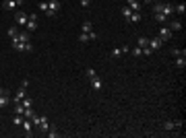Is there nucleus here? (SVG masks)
<instances>
[{
    "label": "nucleus",
    "instance_id": "dca6fc26",
    "mask_svg": "<svg viewBox=\"0 0 186 138\" xmlns=\"http://www.w3.org/2000/svg\"><path fill=\"white\" fill-rule=\"evenodd\" d=\"M10 101H13V99L8 97V93H4V95H0V109H4V107H6V105L10 103Z\"/></svg>",
    "mask_w": 186,
    "mask_h": 138
},
{
    "label": "nucleus",
    "instance_id": "b1692460",
    "mask_svg": "<svg viewBox=\"0 0 186 138\" xmlns=\"http://www.w3.org/2000/svg\"><path fill=\"white\" fill-rule=\"evenodd\" d=\"M23 111H25L23 103H21V101H17V103H14V113H21V116H23Z\"/></svg>",
    "mask_w": 186,
    "mask_h": 138
},
{
    "label": "nucleus",
    "instance_id": "20e7f679",
    "mask_svg": "<svg viewBox=\"0 0 186 138\" xmlns=\"http://www.w3.org/2000/svg\"><path fill=\"white\" fill-rule=\"evenodd\" d=\"M10 43H13V49H17V52H33L31 41H10Z\"/></svg>",
    "mask_w": 186,
    "mask_h": 138
},
{
    "label": "nucleus",
    "instance_id": "9d476101",
    "mask_svg": "<svg viewBox=\"0 0 186 138\" xmlns=\"http://www.w3.org/2000/svg\"><path fill=\"white\" fill-rule=\"evenodd\" d=\"M89 83H91V89L93 91H101L103 89V83H101V78H99V76H93V78H89Z\"/></svg>",
    "mask_w": 186,
    "mask_h": 138
},
{
    "label": "nucleus",
    "instance_id": "f3484780",
    "mask_svg": "<svg viewBox=\"0 0 186 138\" xmlns=\"http://www.w3.org/2000/svg\"><path fill=\"white\" fill-rule=\"evenodd\" d=\"M23 130H25V134H27V136H31V120H29V117H25V120H23Z\"/></svg>",
    "mask_w": 186,
    "mask_h": 138
},
{
    "label": "nucleus",
    "instance_id": "e433bc0d",
    "mask_svg": "<svg viewBox=\"0 0 186 138\" xmlns=\"http://www.w3.org/2000/svg\"><path fill=\"white\" fill-rule=\"evenodd\" d=\"M145 2H151V0H145Z\"/></svg>",
    "mask_w": 186,
    "mask_h": 138
},
{
    "label": "nucleus",
    "instance_id": "ddd939ff",
    "mask_svg": "<svg viewBox=\"0 0 186 138\" xmlns=\"http://www.w3.org/2000/svg\"><path fill=\"white\" fill-rule=\"evenodd\" d=\"M10 41H31V39H29V31H21V33H17V37H13Z\"/></svg>",
    "mask_w": 186,
    "mask_h": 138
},
{
    "label": "nucleus",
    "instance_id": "f8f14e48",
    "mask_svg": "<svg viewBox=\"0 0 186 138\" xmlns=\"http://www.w3.org/2000/svg\"><path fill=\"white\" fill-rule=\"evenodd\" d=\"M163 45V41L159 39V37H153V39H149V48H151V52H155V49H159Z\"/></svg>",
    "mask_w": 186,
    "mask_h": 138
},
{
    "label": "nucleus",
    "instance_id": "6ab92c4d",
    "mask_svg": "<svg viewBox=\"0 0 186 138\" xmlns=\"http://www.w3.org/2000/svg\"><path fill=\"white\" fill-rule=\"evenodd\" d=\"M91 31H93V25H91V21H83L81 33H91Z\"/></svg>",
    "mask_w": 186,
    "mask_h": 138
},
{
    "label": "nucleus",
    "instance_id": "c85d7f7f",
    "mask_svg": "<svg viewBox=\"0 0 186 138\" xmlns=\"http://www.w3.org/2000/svg\"><path fill=\"white\" fill-rule=\"evenodd\" d=\"M130 52H132V56H134V58H138V56H143V48H138V45H137V48H132Z\"/></svg>",
    "mask_w": 186,
    "mask_h": 138
},
{
    "label": "nucleus",
    "instance_id": "7ed1b4c3",
    "mask_svg": "<svg viewBox=\"0 0 186 138\" xmlns=\"http://www.w3.org/2000/svg\"><path fill=\"white\" fill-rule=\"evenodd\" d=\"M60 13V0H50L46 8V17H58Z\"/></svg>",
    "mask_w": 186,
    "mask_h": 138
},
{
    "label": "nucleus",
    "instance_id": "c9c22d12",
    "mask_svg": "<svg viewBox=\"0 0 186 138\" xmlns=\"http://www.w3.org/2000/svg\"><path fill=\"white\" fill-rule=\"evenodd\" d=\"M4 93H6V89H2V87H0V95H4Z\"/></svg>",
    "mask_w": 186,
    "mask_h": 138
},
{
    "label": "nucleus",
    "instance_id": "f704fd0d",
    "mask_svg": "<svg viewBox=\"0 0 186 138\" xmlns=\"http://www.w3.org/2000/svg\"><path fill=\"white\" fill-rule=\"evenodd\" d=\"M21 87H25V89H27V87H29V78H23V83H21Z\"/></svg>",
    "mask_w": 186,
    "mask_h": 138
},
{
    "label": "nucleus",
    "instance_id": "2eb2a0df",
    "mask_svg": "<svg viewBox=\"0 0 186 138\" xmlns=\"http://www.w3.org/2000/svg\"><path fill=\"white\" fill-rule=\"evenodd\" d=\"M25 97H27V89H25V87H21L19 91H17V95H14V103H17V101H21V99H25Z\"/></svg>",
    "mask_w": 186,
    "mask_h": 138
},
{
    "label": "nucleus",
    "instance_id": "6e6552de",
    "mask_svg": "<svg viewBox=\"0 0 186 138\" xmlns=\"http://www.w3.org/2000/svg\"><path fill=\"white\" fill-rule=\"evenodd\" d=\"M180 128H182V122H180V120H176V122H170V120H167V122H163V130L165 132L180 130Z\"/></svg>",
    "mask_w": 186,
    "mask_h": 138
},
{
    "label": "nucleus",
    "instance_id": "423d86ee",
    "mask_svg": "<svg viewBox=\"0 0 186 138\" xmlns=\"http://www.w3.org/2000/svg\"><path fill=\"white\" fill-rule=\"evenodd\" d=\"M23 4V0H4L2 2V8L4 10H17V6Z\"/></svg>",
    "mask_w": 186,
    "mask_h": 138
},
{
    "label": "nucleus",
    "instance_id": "39448f33",
    "mask_svg": "<svg viewBox=\"0 0 186 138\" xmlns=\"http://www.w3.org/2000/svg\"><path fill=\"white\" fill-rule=\"evenodd\" d=\"M161 41H167V39H172V29L170 27H165V25H161L159 27V35H157Z\"/></svg>",
    "mask_w": 186,
    "mask_h": 138
},
{
    "label": "nucleus",
    "instance_id": "f03ea898",
    "mask_svg": "<svg viewBox=\"0 0 186 138\" xmlns=\"http://www.w3.org/2000/svg\"><path fill=\"white\" fill-rule=\"evenodd\" d=\"M31 120V124L33 126H37L41 132H48V128H50V124H48V120H46V116H37V113H33V116L29 117Z\"/></svg>",
    "mask_w": 186,
    "mask_h": 138
},
{
    "label": "nucleus",
    "instance_id": "412c9836",
    "mask_svg": "<svg viewBox=\"0 0 186 138\" xmlns=\"http://www.w3.org/2000/svg\"><path fill=\"white\" fill-rule=\"evenodd\" d=\"M176 66H178V68H184L186 66V58L184 56H176Z\"/></svg>",
    "mask_w": 186,
    "mask_h": 138
},
{
    "label": "nucleus",
    "instance_id": "bb28decb",
    "mask_svg": "<svg viewBox=\"0 0 186 138\" xmlns=\"http://www.w3.org/2000/svg\"><path fill=\"white\" fill-rule=\"evenodd\" d=\"M46 134H48L50 138H56V136H58V132H56V128H54V126H50V128H48V132H46Z\"/></svg>",
    "mask_w": 186,
    "mask_h": 138
},
{
    "label": "nucleus",
    "instance_id": "c756f323",
    "mask_svg": "<svg viewBox=\"0 0 186 138\" xmlns=\"http://www.w3.org/2000/svg\"><path fill=\"white\" fill-rule=\"evenodd\" d=\"M120 13H122V17H124V19H128V17H130V13H132V10H130V8H128V6H122V10H120Z\"/></svg>",
    "mask_w": 186,
    "mask_h": 138
},
{
    "label": "nucleus",
    "instance_id": "0eeeda50",
    "mask_svg": "<svg viewBox=\"0 0 186 138\" xmlns=\"http://www.w3.org/2000/svg\"><path fill=\"white\" fill-rule=\"evenodd\" d=\"M14 21L25 27V25H27V21H29V14L25 13V10H17V13H14Z\"/></svg>",
    "mask_w": 186,
    "mask_h": 138
},
{
    "label": "nucleus",
    "instance_id": "9b49d317",
    "mask_svg": "<svg viewBox=\"0 0 186 138\" xmlns=\"http://www.w3.org/2000/svg\"><path fill=\"white\" fill-rule=\"evenodd\" d=\"M126 6L130 8L132 13H141V2L138 0H126Z\"/></svg>",
    "mask_w": 186,
    "mask_h": 138
},
{
    "label": "nucleus",
    "instance_id": "cd10ccee",
    "mask_svg": "<svg viewBox=\"0 0 186 138\" xmlns=\"http://www.w3.org/2000/svg\"><path fill=\"white\" fill-rule=\"evenodd\" d=\"M6 35H8V37H10V39H13V37H17V27H14V25H13V27H8Z\"/></svg>",
    "mask_w": 186,
    "mask_h": 138
},
{
    "label": "nucleus",
    "instance_id": "72a5a7b5",
    "mask_svg": "<svg viewBox=\"0 0 186 138\" xmlns=\"http://www.w3.org/2000/svg\"><path fill=\"white\" fill-rule=\"evenodd\" d=\"M79 2H81V6H83V8H85V6H89V4H91V0H79Z\"/></svg>",
    "mask_w": 186,
    "mask_h": 138
},
{
    "label": "nucleus",
    "instance_id": "a878e982",
    "mask_svg": "<svg viewBox=\"0 0 186 138\" xmlns=\"http://www.w3.org/2000/svg\"><path fill=\"white\" fill-rule=\"evenodd\" d=\"M79 41H81V43H87V41H91L89 33H81V35H79Z\"/></svg>",
    "mask_w": 186,
    "mask_h": 138
},
{
    "label": "nucleus",
    "instance_id": "f257e3e1",
    "mask_svg": "<svg viewBox=\"0 0 186 138\" xmlns=\"http://www.w3.org/2000/svg\"><path fill=\"white\" fill-rule=\"evenodd\" d=\"M153 13H163L167 19H172V14H174V4H172V2H157V4L153 6Z\"/></svg>",
    "mask_w": 186,
    "mask_h": 138
},
{
    "label": "nucleus",
    "instance_id": "aec40b11",
    "mask_svg": "<svg viewBox=\"0 0 186 138\" xmlns=\"http://www.w3.org/2000/svg\"><path fill=\"white\" fill-rule=\"evenodd\" d=\"M170 29H172V31H180V29H182V23L174 19V21H170Z\"/></svg>",
    "mask_w": 186,
    "mask_h": 138
},
{
    "label": "nucleus",
    "instance_id": "4468645a",
    "mask_svg": "<svg viewBox=\"0 0 186 138\" xmlns=\"http://www.w3.org/2000/svg\"><path fill=\"white\" fill-rule=\"evenodd\" d=\"M153 19H155V21H157L159 25H165V23L170 21V19H167V17H165L163 13H153Z\"/></svg>",
    "mask_w": 186,
    "mask_h": 138
},
{
    "label": "nucleus",
    "instance_id": "473e14b6",
    "mask_svg": "<svg viewBox=\"0 0 186 138\" xmlns=\"http://www.w3.org/2000/svg\"><path fill=\"white\" fill-rule=\"evenodd\" d=\"M46 8H48V2H46V0H41V2H39V10L46 13Z\"/></svg>",
    "mask_w": 186,
    "mask_h": 138
},
{
    "label": "nucleus",
    "instance_id": "4be33fe9",
    "mask_svg": "<svg viewBox=\"0 0 186 138\" xmlns=\"http://www.w3.org/2000/svg\"><path fill=\"white\" fill-rule=\"evenodd\" d=\"M23 120H25V117L21 116V113H14V117H13V124H14V126H21V124H23Z\"/></svg>",
    "mask_w": 186,
    "mask_h": 138
},
{
    "label": "nucleus",
    "instance_id": "1a4fd4ad",
    "mask_svg": "<svg viewBox=\"0 0 186 138\" xmlns=\"http://www.w3.org/2000/svg\"><path fill=\"white\" fill-rule=\"evenodd\" d=\"M35 29H37V17H35V14H29V21H27V25H25V31L31 33Z\"/></svg>",
    "mask_w": 186,
    "mask_h": 138
},
{
    "label": "nucleus",
    "instance_id": "393cba45",
    "mask_svg": "<svg viewBox=\"0 0 186 138\" xmlns=\"http://www.w3.org/2000/svg\"><path fill=\"white\" fill-rule=\"evenodd\" d=\"M170 54H172V56H184V54H186V49H180V48H174V49H170Z\"/></svg>",
    "mask_w": 186,
    "mask_h": 138
},
{
    "label": "nucleus",
    "instance_id": "5701e85b",
    "mask_svg": "<svg viewBox=\"0 0 186 138\" xmlns=\"http://www.w3.org/2000/svg\"><path fill=\"white\" fill-rule=\"evenodd\" d=\"M174 13H178V14H184V13H186V4L182 2V4H178V6H174Z\"/></svg>",
    "mask_w": 186,
    "mask_h": 138
},
{
    "label": "nucleus",
    "instance_id": "a211bd4d",
    "mask_svg": "<svg viewBox=\"0 0 186 138\" xmlns=\"http://www.w3.org/2000/svg\"><path fill=\"white\" fill-rule=\"evenodd\" d=\"M141 19H143V14L141 13H130V17L126 19L128 23H141Z\"/></svg>",
    "mask_w": 186,
    "mask_h": 138
},
{
    "label": "nucleus",
    "instance_id": "7c9ffc66",
    "mask_svg": "<svg viewBox=\"0 0 186 138\" xmlns=\"http://www.w3.org/2000/svg\"><path fill=\"white\" fill-rule=\"evenodd\" d=\"M85 74H87V78H93V76H95V70H93V68L89 66V68L85 70Z\"/></svg>",
    "mask_w": 186,
    "mask_h": 138
},
{
    "label": "nucleus",
    "instance_id": "2f4dec72",
    "mask_svg": "<svg viewBox=\"0 0 186 138\" xmlns=\"http://www.w3.org/2000/svg\"><path fill=\"white\" fill-rule=\"evenodd\" d=\"M21 103H23V107H31V99L25 97V99H21Z\"/></svg>",
    "mask_w": 186,
    "mask_h": 138
}]
</instances>
